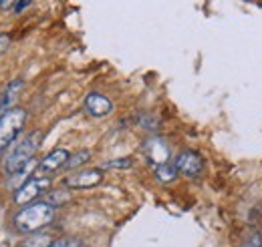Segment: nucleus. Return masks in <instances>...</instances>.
<instances>
[{"instance_id":"obj_1","label":"nucleus","mask_w":262,"mask_h":247,"mask_svg":"<svg viewBox=\"0 0 262 247\" xmlns=\"http://www.w3.org/2000/svg\"><path fill=\"white\" fill-rule=\"evenodd\" d=\"M38 145H40V133H38V131H34L31 135L23 137L20 141H16V143L12 145V149L8 151V155H6V161H4L6 173L14 175V173L23 171L27 165H31L34 153H36V149H38Z\"/></svg>"},{"instance_id":"obj_2","label":"nucleus","mask_w":262,"mask_h":247,"mask_svg":"<svg viewBox=\"0 0 262 247\" xmlns=\"http://www.w3.org/2000/svg\"><path fill=\"white\" fill-rule=\"evenodd\" d=\"M55 217V209L51 203L47 201H36L33 205L25 207L20 213H16L14 217V225L18 231L23 233H33V231H38L42 229L45 225H49Z\"/></svg>"},{"instance_id":"obj_3","label":"nucleus","mask_w":262,"mask_h":247,"mask_svg":"<svg viewBox=\"0 0 262 247\" xmlns=\"http://www.w3.org/2000/svg\"><path fill=\"white\" fill-rule=\"evenodd\" d=\"M25 123H27L25 109H10L6 115L0 117V151L16 141Z\"/></svg>"},{"instance_id":"obj_4","label":"nucleus","mask_w":262,"mask_h":247,"mask_svg":"<svg viewBox=\"0 0 262 247\" xmlns=\"http://www.w3.org/2000/svg\"><path fill=\"white\" fill-rule=\"evenodd\" d=\"M51 187V181L47 177H34V179H29L27 183L16 189L14 193V203L16 205H29L31 201H34L38 195H42L47 189Z\"/></svg>"},{"instance_id":"obj_5","label":"nucleus","mask_w":262,"mask_h":247,"mask_svg":"<svg viewBox=\"0 0 262 247\" xmlns=\"http://www.w3.org/2000/svg\"><path fill=\"white\" fill-rule=\"evenodd\" d=\"M202 157L196 151H184L176 159V171L184 177H198L202 171Z\"/></svg>"},{"instance_id":"obj_6","label":"nucleus","mask_w":262,"mask_h":247,"mask_svg":"<svg viewBox=\"0 0 262 247\" xmlns=\"http://www.w3.org/2000/svg\"><path fill=\"white\" fill-rule=\"evenodd\" d=\"M69 157H71V155H69V151H65V149H55V151H51L47 157H42V161L38 163L36 173H38L40 177H42V175H49V173H55L57 169L65 167Z\"/></svg>"},{"instance_id":"obj_7","label":"nucleus","mask_w":262,"mask_h":247,"mask_svg":"<svg viewBox=\"0 0 262 247\" xmlns=\"http://www.w3.org/2000/svg\"><path fill=\"white\" fill-rule=\"evenodd\" d=\"M85 109L91 117H107L113 111V103L101 93H89L85 98Z\"/></svg>"},{"instance_id":"obj_8","label":"nucleus","mask_w":262,"mask_h":247,"mask_svg":"<svg viewBox=\"0 0 262 247\" xmlns=\"http://www.w3.org/2000/svg\"><path fill=\"white\" fill-rule=\"evenodd\" d=\"M101 179H103V173L99 169H89V171H81V173L71 175L65 181V185L71 189H87V187L101 183Z\"/></svg>"},{"instance_id":"obj_9","label":"nucleus","mask_w":262,"mask_h":247,"mask_svg":"<svg viewBox=\"0 0 262 247\" xmlns=\"http://www.w3.org/2000/svg\"><path fill=\"white\" fill-rule=\"evenodd\" d=\"M20 91H23V81H20V79H14V81L4 89L2 98H0V113H2V115H6V113L10 111V107H12L14 101L18 98Z\"/></svg>"},{"instance_id":"obj_10","label":"nucleus","mask_w":262,"mask_h":247,"mask_svg":"<svg viewBox=\"0 0 262 247\" xmlns=\"http://www.w3.org/2000/svg\"><path fill=\"white\" fill-rule=\"evenodd\" d=\"M147 149H149V159L156 161V159H158L156 155H160V163H162V165L167 163V155H169V151H167V147H165L160 139L149 141V143H147Z\"/></svg>"},{"instance_id":"obj_11","label":"nucleus","mask_w":262,"mask_h":247,"mask_svg":"<svg viewBox=\"0 0 262 247\" xmlns=\"http://www.w3.org/2000/svg\"><path fill=\"white\" fill-rule=\"evenodd\" d=\"M53 245V239L49 233H36L33 237H27V241L20 247H51Z\"/></svg>"},{"instance_id":"obj_12","label":"nucleus","mask_w":262,"mask_h":247,"mask_svg":"<svg viewBox=\"0 0 262 247\" xmlns=\"http://www.w3.org/2000/svg\"><path fill=\"white\" fill-rule=\"evenodd\" d=\"M176 167H171L169 163H164V165H158L156 167V177L160 179V181H164V183H169V181H173L176 179Z\"/></svg>"},{"instance_id":"obj_13","label":"nucleus","mask_w":262,"mask_h":247,"mask_svg":"<svg viewBox=\"0 0 262 247\" xmlns=\"http://www.w3.org/2000/svg\"><path fill=\"white\" fill-rule=\"evenodd\" d=\"M91 159V151H87V149H83V151H79V153H75L73 157H69V161H67V169H75V167H79V165H83V163H87Z\"/></svg>"},{"instance_id":"obj_14","label":"nucleus","mask_w":262,"mask_h":247,"mask_svg":"<svg viewBox=\"0 0 262 247\" xmlns=\"http://www.w3.org/2000/svg\"><path fill=\"white\" fill-rule=\"evenodd\" d=\"M240 247H262V235L258 231H250V233L244 237V241H242Z\"/></svg>"},{"instance_id":"obj_15","label":"nucleus","mask_w":262,"mask_h":247,"mask_svg":"<svg viewBox=\"0 0 262 247\" xmlns=\"http://www.w3.org/2000/svg\"><path fill=\"white\" fill-rule=\"evenodd\" d=\"M51 247H83V241L77 239V237H63V239L53 241Z\"/></svg>"},{"instance_id":"obj_16","label":"nucleus","mask_w":262,"mask_h":247,"mask_svg":"<svg viewBox=\"0 0 262 247\" xmlns=\"http://www.w3.org/2000/svg\"><path fill=\"white\" fill-rule=\"evenodd\" d=\"M105 169H111V167H119V169H123V167H131V159H119V161H107L105 165H103Z\"/></svg>"},{"instance_id":"obj_17","label":"nucleus","mask_w":262,"mask_h":247,"mask_svg":"<svg viewBox=\"0 0 262 247\" xmlns=\"http://www.w3.org/2000/svg\"><path fill=\"white\" fill-rule=\"evenodd\" d=\"M8 44H10V36L8 34H0V55L8 48Z\"/></svg>"},{"instance_id":"obj_18","label":"nucleus","mask_w":262,"mask_h":247,"mask_svg":"<svg viewBox=\"0 0 262 247\" xmlns=\"http://www.w3.org/2000/svg\"><path fill=\"white\" fill-rule=\"evenodd\" d=\"M29 4H31L29 0H25V2H16V4H14V12H20V10H23V8H27Z\"/></svg>"}]
</instances>
